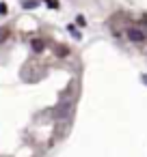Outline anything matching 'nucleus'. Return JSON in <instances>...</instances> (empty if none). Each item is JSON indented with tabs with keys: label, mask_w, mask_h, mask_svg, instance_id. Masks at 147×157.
Returning a JSON list of instances; mask_svg holds the SVG:
<instances>
[{
	"label": "nucleus",
	"mask_w": 147,
	"mask_h": 157,
	"mask_svg": "<svg viewBox=\"0 0 147 157\" xmlns=\"http://www.w3.org/2000/svg\"><path fill=\"white\" fill-rule=\"evenodd\" d=\"M125 35H128V39H130V41H134V43H143V41L147 39V35H145L141 28H128V33H125Z\"/></svg>",
	"instance_id": "obj_1"
},
{
	"label": "nucleus",
	"mask_w": 147,
	"mask_h": 157,
	"mask_svg": "<svg viewBox=\"0 0 147 157\" xmlns=\"http://www.w3.org/2000/svg\"><path fill=\"white\" fill-rule=\"evenodd\" d=\"M31 48H33V52L41 54V52L46 50V41H43V39H33V41H31Z\"/></svg>",
	"instance_id": "obj_2"
},
{
	"label": "nucleus",
	"mask_w": 147,
	"mask_h": 157,
	"mask_svg": "<svg viewBox=\"0 0 147 157\" xmlns=\"http://www.w3.org/2000/svg\"><path fill=\"white\" fill-rule=\"evenodd\" d=\"M69 110H71V103L67 101V103L59 105V110H56V116H59V118H61V116H67V114H69Z\"/></svg>",
	"instance_id": "obj_3"
},
{
	"label": "nucleus",
	"mask_w": 147,
	"mask_h": 157,
	"mask_svg": "<svg viewBox=\"0 0 147 157\" xmlns=\"http://www.w3.org/2000/svg\"><path fill=\"white\" fill-rule=\"evenodd\" d=\"M9 35H11L9 26H2V28H0V43H5V41L9 39Z\"/></svg>",
	"instance_id": "obj_4"
},
{
	"label": "nucleus",
	"mask_w": 147,
	"mask_h": 157,
	"mask_svg": "<svg viewBox=\"0 0 147 157\" xmlns=\"http://www.w3.org/2000/svg\"><path fill=\"white\" fill-rule=\"evenodd\" d=\"M22 7H24V9H35V7H39V0H26Z\"/></svg>",
	"instance_id": "obj_5"
},
{
	"label": "nucleus",
	"mask_w": 147,
	"mask_h": 157,
	"mask_svg": "<svg viewBox=\"0 0 147 157\" xmlns=\"http://www.w3.org/2000/svg\"><path fill=\"white\" fill-rule=\"evenodd\" d=\"M48 7H52V9H56L59 5H56V0H48Z\"/></svg>",
	"instance_id": "obj_6"
},
{
	"label": "nucleus",
	"mask_w": 147,
	"mask_h": 157,
	"mask_svg": "<svg viewBox=\"0 0 147 157\" xmlns=\"http://www.w3.org/2000/svg\"><path fill=\"white\" fill-rule=\"evenodd\" d=\"M143 82H145V84H147V78H143Z\"/></svg>",
	"instance_id": "obj_7"
}]
</instances>
